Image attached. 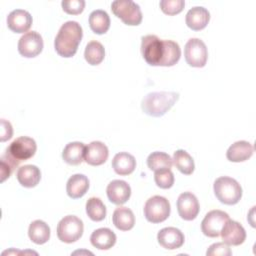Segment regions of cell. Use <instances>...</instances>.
I'll use <instances>...</instances> for the list:
<instances>
[{
    "label": "cell",
    "mask_w": 256,
    "mask_h": 256,
    "mask_svg": "<svg viewBox=\"0 0 256 256\" xmlns=\"http://www.w3.org/2000/svg\"><path fill=\"white\" fill-rule=\"evenodd\" d=\"M89 189V180L83 174L72 175L66 184V192L72 199L83 197Z\"/></svg>",
    "instance_id": "cell-21"
},
{
    "label": "cell",
    "mask_w": 256,
    "mask_h": 256,
    "mask_svg": "<svg viewBox=\"0 0 256 256\" xmlns=\"http://www.w3.org/2000/svg\"><path fill=\"white\" fill-rule=\"evenodd\" d=\"M13 129L9 121H6L5 119H1V136L0 141L5 142L9 140L12 137Z\"/></svg>",
    "instance_id": "cell-38"
},
{
    "label": "cell",
    "mask_w": 256,
    "mask_h": 256,
    "mask_svg": "<svg viewBox=\"0 0 256 256\" xmlns=\"http://www.w3.org/2000/svg\"><path fill=\"white\" fill-rule=\"evenodd\" d=\"M28 236L35 244H44L50 238V228L46 222L42 220H35L29 225Z\"/></svg>",
    "instance_id": "cell-26"
},
{
    "label": "cell",
    "mask_w": 256,
    "mask_h": 256,
    "mask_svg": "<svg viewBox=\"0 0 256 256\" xmlns=\"http://www.w3.org/2000/svg\"><path fill=\"white\" fill-rule=\"evenodd\" d=\"M91 244L99 250H108L116 243V234L109 228H99L90 236Z\"/></svg>",
    "instance_id": "cell-20"
},
{
    "label": "cell",
    "mask_w": 256,
    "mask_h": 256,
    "mask_svg": "<svg viewBox=\"0 0 256 256\" xmlns=\"http://www.w3.org/2000/svg\"><path fill=\"white\" fill-rule=\"evenodd\" d=\"M112 167L118 175H129L136 167V160L128 152H119L112 160Z\"/></svg>",
    "instance_id": "cell-23"
},
{
    "label": "cell",
    "mask_w": 256,
    "mask_h": 256,
    "mask_svg": "<svg viewBox=\"0 0 256 256\" xmlns=\"http://www.w3.org/2000/svg\"><path fill=\"white\" fill-rule=\"evenodd\" d=\"M210 20V13L209 11L201 6H196L191 8L185 17V22L186 25L194 30V31H199L204 29L208 22Z\"/></svg>",
    "instance_id": "cell-18"
},
{
    "label": "cell",
    "mask_w": 256,
    "mask_h": 256,
    "mask_svg": "<svg viewBox=\"0 0 256 256\" xmlns=\"http://www.w3.org/2000/svg\"><path fill=\"white\" fill-rule=\"evenodd\" d=\"M16 177L22 186L32 188L40 182L41 172L40 169L35 165H24L18 169Z\"/></svg>",
    "instance_id": "cell-22"
},
{
    "label": "cell",
    "mask_w": 256,
    "mask_h": 256,
    "mask_svg": "<svg viewBox=\"0 0 256 256\" xmlns=\"http://www.w3.org/2000/svg\"><path fill=\"white\" fill-rule=\"evenodd\" d=\"M109 156L107 146L100 141H92L85 148L84 160L92 166H99L106 162Z\"/></svg>",
    "instance_id": "cell-17"
},
{
    "label": "cell",
    "mask_w": 256,
    "mask_h": 256,
    "mask_svg": "<svg viewBox=\"0 0 256 256\" xmlns=\"http://www.w3.org/2000/svg\"><path fill=\"white\" fill-rule=\"evenodd\" d=\"M89 26L95 34H104L110 27V18L104 10H94L89 15Z\"/></svg>",
    "instance_id": "cell-27"
},
{
    "label": "cell",
    "mask_w": 256,
    "mask_h": 256,
    "mask_svg": "<svg viewBox=\"0 0 256 256\" xmlns=\"http://www.w3.org/2000/svg\"><path fill=\"white\" fill-rule=\"evenodd\" d=\"M43 50L42 36L36 31L25 33L18 41V52L26 58H33Z\"/></svg>",
    "instance_id": "cell-11"
},
{
    "label": "cell",
    "mask_w": 256,
    "mask_h": 256,
    "mask_svg": "<svg viewBox=\"0 0 256 256\" xmlns=\"http://www.w3.org/2000/svg\"><path fill=\"white\" fill-rule=\"evenodd\" d=\"M86 146L82 142L68 143L62 152L63 160L70 165H78L84 159Z\"/></svg>",
    "instance_id": "cell-25"
},
{
    "label": "cell",
    "mask_w": 256,
    "mask_h": 256,
    "mask_svg": "<svg viewBox=\"0 0 256 256\" xmlns=\"http://www.w3.org/2000/svg\"><path fill=\"white\" fill-rule=\"evenodd\" d=\"M173 163L176 168L185 175H190L195 169V164L192 156L185 150H176L173 154Z\"/></svg>",
    "instance_id": "cell-29"
},
{
    "label": "cell",
    "mask_w": 256,
    "mask_h": 256,
    "mask_svg": "<svg viewBox=\"0 0 256 256\" xmlns=\"http://www.w3.org/2000/svg\"><path fill=\"white\" fill-rule=\"evenodd\" d=\"M84 57L90 65L100 64L105 57L104 46L98 41H90L85 47Z\"/></svg>",
    "instance_id": "cell-30"
},
{
    "label": "cell",
    "mask_w": 256,
    "mask_h": 256,
    "mask_svg": "<svg viewBox=\"0 0 256 256\" xmlns=\"http://www.w3.org/2000/svg\"><path fill=\"white\" fill-rule=\"evenodd\" d=\"M169 201L159 195L150 197L144 205V216L151 223H160L165 221L170 215Z\"/></svg>",
    "instance_id": "cell-6"
},
{
    "label": "cell",
    "mask_w": 256,
    "mask_h": 256,
    "mask_svg": "<svg viewBox=\"0 0 256 256\" xmlns=\"http://www.w3.org/2000/svg\"><path fill=\"white\" fill-rule=\"evenodd\" d=\"M86 213L93 221H102L106 217V207L98 197H91L86 202Z\"/></svg>",
    "instance_id": "cell-32"
},
{
    "label": "cell",
    "mask_w": 256,
    "mask_h": 256,
    "mask_svg": "<svg viewBox=\"0 0 256 256\" xmlns=\"http://www.w3.org/2000/svg\"><path fill=\"white\" fill-rule=\"evenodd\" d=\"M216 198L223 204H237L242 197V188L233 178L222 176L215 180L213 185Z\"/></svg>",
    "instance_id": "cell-3"
},
{
    "label": "cell",
    "mask_w": 256,
    "mask_h": 256,
    "mask_svg": "<svg viewBox=\"0 0 256 256\" xmlns=\"http://www.w3.org/2000/svg\"><path fill=\"white\" fill-rule=\"evenodd\" d=\"M63 10L72 15L80 14L85 7V1L84 0H63L61 2Z\"/></svg>",
    "instance_id": "cell-36"
},
{
    "label": "cell",
    "mask_w": 256,
    "mask_h": 256,
    "mask_svg": "<svg viewBox=\"0 0 256 256\" xmlns=\"http://www.w3.org/2000/svg\"><path fill=\"white\" fill-rule=\"evenodd\" d=\"M83 31L80 24L76 21H67L59 29L54 40L56 52L65 58L74 56L82 40Z\"/></svg>",
    "instance_id": "cell-1"
},
{
    "label": "cell",
    "mask_w": 256,
    "mask_h": 256,
    "mask_svg": "<svg viewBox=\"0 0 256 256\" xmlns=\"http://www.w3.org/2000/svg\"><path fill=\"white\" fill-rule=\"evenodd\" d=\"M184 56L189 66L198 68L204 67L208 58L207 47L202 40L191 38L185 44Z\"/></svg>",
    "instance_id": "cell-8"
},
{
    "label": "cell",
    "mask_w": 256,
    "mask_h": 256,
    "mask_svg": "<svg viewBox=\"0 0 256 256\" xmlns=\"http://www.w3.org/2000/svg\"><path fill=\"white\" fill-rule=\"evenodd\" d=\"M106 193L111 203L122 205L129 200L131 196V188L124 180H113L108 184Z\"/></svg>",
    "instance_id": "cell-14"
},
{
    "label": "cell",
    "mask_w": 256,
    "mask_h": 256,
    "mask_svg": "<svg viewBox=\"0 0 256 256\" xmlns=\"http://www.w3.org/2000/svg\"><path fill=\"white\" fill-rule=\"evenodd\" d=\"M220 235L224 243L232 246H238L242 244L246 239V232L243 226L237 221L231 220L230 218L222 227Z\"/></svg>",
    "instance_id": "cell-13"
},
{
    "label": "cell",
    "mask_w": 256,
    "mask_h": 256,
    "mask_svg": "<svg viewBox=\"0 0 256 256\" xmlns=\"http://www.w3.org/2000/svg\"><path fill=\"white\" fill-rule=\"evenodd\" d=\"M207 256H230L232 255V251L229 248V245L226 243H214L212 244L207 252Z\"/></svg>",
    "instance_id": "cell-37"
},
{
    "label": "cell",
    "mask_w": 256,
    "mask_h": 256,
    "mask_svg": "<svg viewBox=\"0 0 256 256\" xmlns=\"http://www.w3.org/2000/svg\"><path fill=\"white\" fill-rule=\"evenodd\" d=\"M254 152L251 143L241 140L233 143L226 152V157L231 162H243L248 160Z\"/></svg>",
    "instance_id": "cell-19"
},
{
    "label": "cell",
    "mask_w": 256,
    "mask_h": 256,
    "mask_svg": "<svg viewBox=\"0 0 256 256\" xmlns=\"http://www.w3.org/2000/svg\"><path fill=\"white\" fill-rule=\"evenodd\" d=\"M159 5L165 14L176 15L183 10L185 2L183 0H161Z\"/></svg>",
    "instance_id": "cell-35"
},
{
    "label": "cell",
    "mask_w": 256,
    "mask_h": 256,
    "mask_svg": "<svg viewBox=\"0 0 256 256\" xmlns=\"http://www.w3.org/2000/svg\"><path fill=\"white\" fill-rule=\"evenodd\" d=\"M111 10L126 25L137 26L142 21L140 6L131 0H116L111 4Z\"/></svg>",
    "instance_id": "cell-4"
},
{
    "label": "cell",
    "mask_w": 256,
    "mask_h": 256,
    "mask_svg": "<svg viewBox=\"0 0 256 256\" xmlns=\"http://www.w3.org/2000/svg\"><path fill=\"white\" fill-rule=\"evenodd\" d=\"M112 221L117 229L128 231L134 227L135 216L128 207H118L113 212Z\"/></svg>",
    "instance_id": "cell-24"
},
{
    "label": "cell",
    "mask_w": 256,
    "mask_h": 256,
    "mask_svg": "<svg viewBox=\"0 0 256 256\" xmlns=\"http://www.w3.org/2000/svg\"><path fill=\"white\" fill-rule=\"evenodd\" d=\"M154 181L162 189L171 188L174 184V174L171 169L157 170L154 173Z\"/></svg>",
    "instance_id": "cell-34"
},
{
    "label": "cell",
    "mask_w": 256,
    "mask_h": 256,
    "mask_svg": "<svg viewBox=\"0 0 256 256\" xmlns=\"http://www.w3.org/2000/svg\"><path fill=\"white\" fill-rule=\"evenodd\" d=\"M37 145L34 139L21 136L16 138L6 149V151L18 162H22L32 158L36 152Z\"/></svg>",
    "instance_id": "cell-9"
},
{
    "label": "cell",
    "mask_w": 256,
    "mask_h": 256,
    "mask_svg": "<svg viewBox=\"0 0 256 256\" xmlns=\"http://www.w3.org/2000/svg\"><path fill=\"white\" fill-rule=\"evenodd\" d=\"M0 163H1V182H4L7 178L10 177V175L12 174V172L14 171V169L16 167H18V165L20 164V162H18L16 159H14L7 151H5V153L1 156L0 159Z\"/></svg>",
    "instance_id": "cell-33"
},
{
    "label": "cell",
    "mask_w": 256,
    "mask_h": 256,
    "mask_svg": "<svg viewBox=\"0 0 256 256\" xmlns=\"http://www.w3.org/2000/svg\"><path fill=\"white\" fill-rule=\"evenodd\" d=\"M172 164V158L167 153L161 151L152 152L147 158V166L154 172L161 169H170Z\"/></svg>",
    "instance_id": "cell-31"
},
{
    "label": "cell",
    "mask_w": 256,
    "mask_h": 256,
    "mask_svg": "<svg viewBox=\"0 0 256 256\" xmlns=\"http://www.w3.org/2000/svg\"><path fill=\"white\" fill-rule=\"evenodd\" d=\"M163 40L156 35H146L142 37L141 53L144 60L151 66H159L163 57Z\"/></svg>",
    "instance_id": "cell-7"
},
{
    "label": "cell",
    "mask_w": 256,
    "mask_h": 256,
    "mask_svg": "<svg viewBox=\"0 0 256 256\" xmlns=\"http://www.w3.org/2000/svg\"><path fill=\"white\" fill-rule=\"evenodd\" d=\"M164 52L163 57L159 63V66H173L175 65L181 56V49L178 43L172 40H163Z\"/></svg>",
    "instance_id": "cell-28"
},
{
    "label": "cell",
    "mask_w": 256,
    "mask_h": 256,
    "mask_svg": "<svg viewBox=\"0 0 256 256\" xmlns=\"http://www.w3.org/2000/svg\"><path fill=\"white\" fill-rule=\"evenodd\" d=\"M199 209L198 199L193 193L184 192L179 195L177 199V210L182 219L186 221L195 219L199 213Z\"/></svg>",
    "instance_id": "cell-12"
},
{
    "label": "cell",
    "mask_w": 256,
    "mask_h": 256,
    "mask_svg": "<svg viewBox=\"0 0 256 256\" xmlns=\"http://www.w3.org/2000/svg\"><path fill=\"white\" fill-rule=\"evenodd\" d=\"M158 243L165 249L174 250L180 248L184 243V234L175 227H165L157 234Z\"/></svg>",
    "instance_id": "cell-15"
},
{
    "label": "cell",
    "mask_w": 256,
    "mask_h": 256,
    "mask_svg": "<svg viewBox=\"0 0 256 256\" xmlns=\"http://www.w3.org/2000/svg\"><path fill=\"white\" fill-rule=\"evenodd\" d=\"M32 16L23 9H16L11 11L7 16V26L15 33L27 32L32 25Z\"/></svg>",
    "instance_id": "cell-16"
},
{
    "label": "cell",
    "mask_w": 256,
    "mask_h": 256,
    "mask_svg": "<svg viewBox=\"0 0 256 256\" xmlns=\"http://www.w3.org/2000/svg\"><path fill=\"white\" fill-rule=\"evenodd\" d=\"M229 219V215L221 210H211L201 222V230L205 236L214 238L220 235L221 229Z\"/></svg>",
    "instance_id": "cell-10"
},
{
    "label": "cell",
    "mask_w": 256,
    "mask_h": 256,
    "mask_svg": "<svg viewBox=\"0 0 256 256\" xmlns=\"http://www.w3.org/2000/svg\"><path fill=\"white\" fill-rule=\"evenodd\" d=\"M84 230L83 222L74 215L63 217L57 225V236L64 243H73L81 238Z\"/></svg>",
    "instance_id": "cell-5"
},
{
    "label": "cell",
    "mask_w": 256,
    "mask_h": 256,
    "mask_svg": "<svg viewBox=\"0 0 256 256\" xmlns=\"http://www.w3.org/2000/svg\"><path fill=\"white\" fill-rule=\"evenodd\" d=\"M179 99L177 92H150L141 102L142 111L152 117H161L168 112Z\"/></svg>",
    "instance_id": "cell-2"
}]
</instances>
